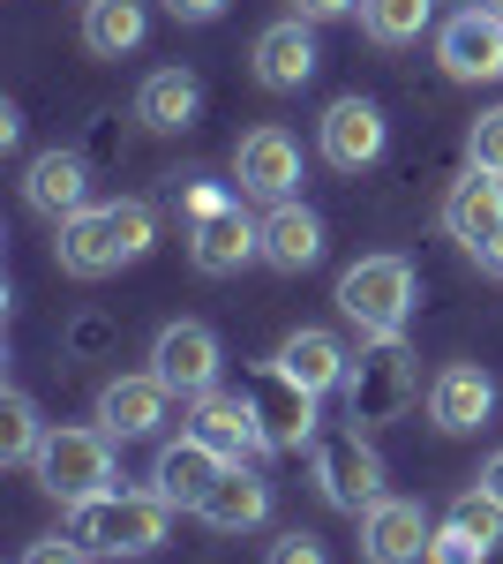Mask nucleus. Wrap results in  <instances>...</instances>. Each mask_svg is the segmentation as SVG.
Returning a JSON list of instances; mask_svg holds the SVG:
<instances>
[{"label": "nucleus", "instance_id": "nucleus-39", "mask_svg": "<svg viewBox=\"0 0 503 564\" xmlns=\"http://www.w3.org/2000/svg\"><path fill=\"white\" fill-rule=\"evenodd\" d=\"M481 8H496V15H503V0H481Z\"/></svg>", "mask_w": 503, "mask_h": 564}, {"label": "nucleus", "instance_id": "nucleus-16", "mask_svg": "<svg viewBox=\"0 0 503 564\" xmlns=\"http://www.w3.org/2000/svg\"><path fill=\"white\" fill-rule=\"evenodd\" d=\"M23 204L39 218H53V226H68L76 212H90V166H84V151H39L31 166H23Z\"/></svg>", "mask_w": 503, "mask_h": 564}, {"label": "nucleus", "instance_id": "nucleus-22", "mask_svg": "<svg viewBox=\"0 0 503 564\" xmlns=\"http://www.w3.org/2000/svg\"><path fill=\"white\" fill-rule=\"evenodd\" d=\"M196 113H204V84H196V68H151L143 90H135V121H143L151 135L196 129Z\"/></svg>", "mask_w": 503, "mask_h": 564}, {"label": "nucleus", "instance_id": "nucleus-25", "mask_svg": "<svg viewBox=\"0 0 503 564\" xmlns=\"http://www.w3.org/2000/svg\"><path fill=\"white\" fill-rule=\"evenodd\" d=\"M151 31V15H143V0H84V45L98 61H121L135 53Z\"/></svg>", "mask_w": 503, "mask_h": 564}, {"label": "nucleus", "instance_id": "nucleus-14", "mask_svg": "<svg viewBox=\"0 0 503 564\" xmlns=\"http://www.w3.org/2000/svg\"><path fill=\"white\" fill-rule=\"evenodd\" d=\"M489 414H496V377L481 361H444L428 384V422L444 436H473Z\"/></svg>", "mask_w": 503, "mask_h": 564}, {"label": "nucleus", "instance_id": "nucleus-12", "mask_svg": "<svg viewBox=\"0 0 503 564\" xmlns=\"http://www.w3.org/2000/svg\"><path fill=\"white\" fill-rule=\"evenodd\" d=\"M255 257H263V226L241 212V196L188 226V263H196L204 279H233V271H241V263H255Z\"/></svg>", "mask_w": 503, "mask_h": 564}, {"label": "nucleus", "instance_id": "nucleus-29", "mask_svg": "<svg viewBox=\"0 0 503 564\" xmlns=\"http://www.w3.org/2000/svg\"><path fill=\"white\" fill-rule=\"evenodd\" d=\"M428 564H489V542H481V534H466V527H436V534H428Z\"/></svg>", "mask_w": 503, "mask_h": 564}, {"label": "nucleus", "instance_id": "nucleus-15", "mask_svg": "<svg viewBox=\"0 0 503 564\" xmlns=\"http://www.w3.org/2000/svg\"><path fill=\"white\" fill-rule=\"evenodd\" d=\"M428 512L414 497H376L361 512V557L369 564H428Z\"/></svg>", "mask_w": 503, "mask_h": 564}, {"label": "nucleus", "instance_id": "nucleus-37", "mask_svg": "<svg viewBox=\"0 0 503 564\" xmlns=\"http://www.w3.org/2000/svg\"><path fill=\"white\" fill-rule=\"evenodd\" d=\"M473 263H481V271H489V279H503V234H489V241H481V249H473Z\"/></svg>", "mask_w": 503, "mask_h": 564}, {"label": "nucleus", "instance_id": "nucleus-11", "mask_svg": "<svg viewBox=\"0 0 503 564\" xmlns=\"http://www.w3.org/2000/svg\"><path fill=\"white\" fill-rule=\"evenodd\" d=\"M233 181H241V196H263V204H286L300 188V143L278 121H263L233 143Z\"/></svg>", "mask_w": 503, "mask_h": 564}, {"label": "nucleus", "instance_id": "nucleus-18", "mask_svg": "<svg viewBox=\"0 0 503 564\" xmlns=\"http://www.w3.org/2000/svg\"><path fill=\"white\" fill-rule=\"evenodd\" d=\"M173 391L158 384V369H143V377H113V384L98 391V430L113 436V444H135V436H158L166 422Z\"/></svg>", "mask_w": 503, "mask_h": 564}, {"label": "nucleus", "instance_id": "nucleus-33", "mask_svg": "<svg viewBox=\"0 0 503 564\" xmlns=\"http://www.w3.org/2000/svg\"><path fill=\"white\" fill-rule=\"evenodd\" d=\"M218 204H233V196H226V188H210V181H188V188H181V218H188V226L210 218Z\"/></svg>", "mask_w": 503, "mask_h": 564}, {"label": "nucleus", "instance_id": "nucleus-38", "mask_svg": "<svg viewBox=\"0 0 503 564\" xmlns=\"http://www.w3.org/2000/svg\"><path fill=\"white\" fill-rule=\"evenodd\" d=\"M473 481H481V489H489V497L503 505V452H489V459H481V475H473Z\"/></svg>", "mask_w": 503, "mask_h": 564}, {"label": "nucleus", "instance_id": "nucleus-4", "mask_svg": "<svg viewBox=\"0 0 503 564\" xmlns=\"http://www.w3.org/2000/svg\"><path fill=\"white\" fill-rule=\"evenodd\" d=\"M420 302V279L406 257H361L338 271V316L361 339H406V316Z\"/></svg>", "mask_w": 503, "mask_h": 564}, {"label": "nucleus", "instance_id": "nucleus-31", "mask_svg": "<svg viewBox=\"0 0 503 564\" xmlns=\"http://www.w3.org/2000/svg\"><path fill=\"white\" fill-rule=\"evenodd\" d=\"M23 564H90V550L76 542V534H45V542L23 550Z\"/></svg>", "mask_w": 503, "mask_h": 564}, {"label": "nucleus", "instance_id": "nucleus-26", "mask_svg": "<svg viewBox=\"0 0 503 564\" xmlns=\"http://www.w3.org/2000/svg\"><path fill=\"white\" fill-rule=\"evenodd\" d=\"M436 15V0H361V31L376 45H414Z\"/></svg>", "mask_w": 503, "mask_h": 564}, {"label": "nucleus", "instance_id": "nucleus-20", "mask_svg": "<svg viewBox=\"0 0 503 564\" xmlns=\"http://www.w3.org/2000/svg\"><path fill=\"white\" fill-rule=\"evenodd\" d=\"M316 23H300V15H286V23H271L263 39H255V84L263 90H300L308 76H316Z\"/></svg>", "mask_w": 503, "mask_h": 564}, {"label": "nucleus", "instance_id": "nucleus-32", "mask_svg": "<svg viewBox=\"0 0 503 564\" xmlns=\"http://www.w3.org/2000/svg\"><path fill=\"white\" fill-rule=\"evenodd\" d=\"M263 564H324V542H316V534H278V542H271V557Z\"/></svg>", "mask_w": 503, "mask_h": 564}, {"label": "nucleus", "instance_id": "nucleus-7", "mask_svg": "<svg viewBox=\"0 0 503 564\" xmlns=\"http://www.w3.org/2000/svg\"><path fill=\"white\" fill-rule=\"evenodd\" d=\"M249 406H255V422H263L271 452H316V391L294 384L278 361L249 377Z\"/></svg>", "mask_w": 503, "mask_h": 564}, {"label": "nucleus", "instance_id": "nucleus-27", "mask_svg": "<svg viewBox=\"0 0 503 564\" xmlns=\"http://www.w3.org/2000/svg\"><path fill=\"white\" fill-rule=\"evenodd\" d=\"M39 444H45L39 406H31L23 391H8V399H0V459H8V467H31V459H39Z\"/></svg>", "mask_w": 503, "mask_h": 564}, {"label": "nucleus", "instance_id": "nucleus-5", "mask_svg": "<svg viewBox=\"0 0 503 564\" xmlns=\"http://www.w3.org/2000/svg\"><path fill=\"white\" fill-rule=\"evenodd\" d=\"M31 475H39V489H45V497H61V505L106 497V489H113V436L98 430V422H90V430L61 422V430H45Z\"/></svg>", "mask_w": 503, "mask_h": 564}, {"label": "nucleus", "instance_id": "nucleus-10", "mask_svg": "<svg viewBox=\"0 0 503 564\" xmlns=\"http://www.w3.org/2000/svg\"><path fill=\"white\" fill-rule=\"evenodd\" d=\"M218 332L210 324H166L158 339H151V369H158V384L173 391V399H204V391H218Z\"/></svg>", "mask_w": 503, "mask_h": 564}, {"label": "nucleus", "instance_id": "nucleus-35", "mask_svg": "<svg viewBox=\"0 0 503 564\" xmlns=\"http://www.w3.org/2000/svg\"><path fill=\"white\" fill-rule=\"evenodd\" d=\"M166 8L181 23H218V15H226V0H166Z\"/></svg>", "mask_w": 503, "mask_h": 564}, {"label": "nucleus", "instance_id": "nucleus-24", "mask_svg": "<svg viewBox=\"0 0 503 564\" xmlns=\"http://www.w3.org/2000/svg\"><path fill=\"white\" fill-rule=\"evenodd\" d=\"M271 361H278V369H286L294 384H308L316 399H324V391H338V384H346V361H353V354L338 347L331 332H316V324H300V332H286V347L271 354Z\"/></svg>", "mask_w": 503, "mask_h": 564}, {"label": "nucleus", "instance_id": "nucleus-36", "mask_svg": "<svg viewBox=\"0 0 503 564\" xmlns=\"http://www.w3.org/2000/svg\"><path fill=\"white\" fill-rule=\"evenodd\" d=\"M106 339H113V324H106V316H84V324H76V354H98Z\"/></svg>", "mask_w": 503, "mask_h": 564}, {"label": "nucleus", "instance_id": "nucleus-19", "mask_svg": "<svg viewBox=\"0 0 503 564\" xmlns=\"http://www.w3.org/2000/svg\"><path fill=\"white\" fill-rule=\"evenodd\" d=\"M444 234L459 241L466 257L489 241V234H503V174H473L466 181H451V196H444Z\"/></svg>", "mask_w": 503, "mask_h": 564}, {"label": "nucleus", "instance_id": "nucleus-28", "mask_svg": "<svg viewBox=\"0 0 503 564\" xmlns=\"http://www.w3.org/2000/svg\"><path fill=\"white\" fill-rule=\"evenodd\" d=\"M444 520H451V527H466V534H481L489 550H496V542H503V505H496V497H489V489H481V481L451 497V512H444Z\"/></svg>", "mask_w": 503, "mask_h": 564}, {"label": "nucleus", "instance_id": "nucleus-13", "mask_svg": "<svg viewBox=\"0 0 503 564\" xmlns=\"http://www.w3.org/2000/svg\"><path fill=\"white\" fill-rule=\"evenodd\" d=\"M188 430L204 436L226 467H249L255 452H271V444H263V422H255V406H249V391H204V399H188Z\"/></svg>", "mask_w": 503, "mask_h": 564}, {"label": "nucleus", "instance_id": "nucleus-3", "mask_svg": "<svg viewBox=\"0 0 503 564\" xmlns=\"http://www.w3.org/2000/svg\"><path fill=\"white\" fill-rule=\"evenodd\" d=\"M346 422L353 430H383L420 399V361L406 339H361V354L346 361Z\"/></svg>", "mask_w": 503, "mask_h": 564}, {"label": "nucleus", "instance_id": "nucleus-23", "mask_svg": "<svg viewBox=\"0 0 503 564\" xmlns=\"http://www.w3.org/2000/svg\"><path fill=\"white\" fill-rule=\"evenodd\" d=\"M263 263L271 271H308V263H324V218L308 212L300 196H286V204H271V218H263Z\"/></svg>", "mask_w": 503, "mask_h": 564}, {"label": "nucleus", "instance_id": "nucleus-21", "mask_svg": "<svg viewBox=\"0 0 503 564\" xmlns=\"http://www.w3.org/2000/svg\"><path fill=\"white\" fill-rule=\"evenodd\" d=\"M196 520H204L210 534H255V527L271 520V481L255 475V467H226V475L210 481Z\"/></svg>", "mask_w": 503, "mask_h": 564}, {"label": "nucleus", "instance_id": "nucleus-8", "mask_svg": "<svg viewBox=\"0 0 503 564\" xmlns=\"http://www.w3.org/2000/svg\"><path fill=\"white\" fill-rule=\"evenodd\" d=\"M436 61L451 84H496L503 76V15L496 8H459L444 31H436Z\"/></svg>", "mask_w": 503, "mask_h": 564}, {"label": "nucleus", "instance_id": "nucleus-6", "mask_svg": "<svg viewBox=\"0 0 503 564\" xmlns=\"http://www.w3.org/2000/svg\"><path fill=\"white\" fill-rule=\"evenodd\" d=\"M316 489H324V505L338 512H369L383 497V452L369 444V430H331L316 436Z\"/></svg>", "mask_w": 503, "mask_h": 564}, {"label": "nucleus", "instance_id": "nucleus-17", "mask_svg": "<svg viewBox=\"0 0 503 564\" xmlns=\"http://www.w3.org/2000/svg\"><path fill=\"white\" fill-rule=\"evenodd\" d=\"M226 475V459L210 452L204 436L188 430V436H173V444H158V467H151V489L166 497L173 512H204V497H210V481Z\"/></svg>", "mask_w": 503, "mask_h": 564}, {"label": "nucleus", "instance_id": "nucleus-2", "mask_svg": "<svg viewBox=\"0 0 503 564\" xmlns=\"http://www.w3.org/2000/svg\"><path fill=\"white\" fill-rule=\"evenodd\" d=\"M166 520H173V505L158 489H106V497L68 505V534L90 557H151L166 542Z\"/></svg>", "mask_w": 503, "mask_h": 564}, {"label": "nucleus", "instance_id": "nucleus-30", "mask_svg": "<svg viewBox=\"0 0 503 564\" xmlns=\"http://www.w3.org/2000/svg\"><path fill=\"white\" fill-rule=\"evenodd\" d=\"M466 159H473L481 174H503V106H489V113L466 129Z\"/></svg>", "mask_w": 503, "mask_h": 564}, {"label": "nucleus", "instance_id": "nucleus-1", "mask_svg": "<svg viewBox=\"0 0 503 564\" xmlns=\"http://www.w3.org/2000/svg\"><path fill=\"white\" fill-rule=\"evenodd\" d=\"M151 241H158V212L143 196H121V204H90L68 226H53V263L68 279H113L121 263L151 257Z\"/></svg>", "mask_w": 503, "mask_h": 564}, {"label": "nucleus", "instance_id": "nucleus-9", "mask_svg": "<svg viewBox=\"0 0 503 564\" xmlns=\"http://www.w3.org/2000/svg\"><path fill=\"white\" fill-rule=\"evenodd\" d=\"M391 129H383V106L376 98H331L324 106V121H316V151H324V166L338 174H361V166H376Z\"/></svg>", "mask_w": 503, "mask_h": 564}, {"label": "nucleus", "instance_id": "nucleus-34", "mask_svg": "<svg viewBox=\"0 0 503 564\" xmlns=\"http://www.w3.org/2000/svg\"><path fill=\"white\" fill-rule=\"evenodd\" d=\"M361 0H294V15L300 23H338V15H353Z\"/></svg>", "mask_w": 503, "mask_h": 564}]
</instances>
